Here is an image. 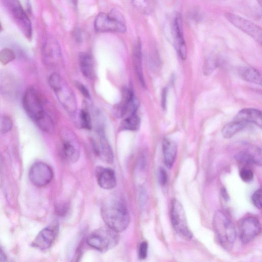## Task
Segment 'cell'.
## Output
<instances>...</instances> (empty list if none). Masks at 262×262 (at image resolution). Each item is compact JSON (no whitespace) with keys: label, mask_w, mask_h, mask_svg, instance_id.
<instances>
[{"label":"cell","mask_w":262,"mask_h":262,"mask_svg":"<svg viewBox=\"0 0 262 262\" xmlns=\"http://www.w3.org/2000/svg\"><path fill=\"white\" fill-rule=\"evenodd\" d=\"M80 124L82 128L91 129L92 128V118L90 113L86 110H81L79 114Z\"/></svg>","instance_id":"f1b7e54d"},{"label":"cell","mask_w":262,"mask_h":262,"mask_svg":"<svg viewBox=\"0 0 262 262\" xmlns=\"http://www.w3.org/2000/svg\"><path fill=\"white\" fill-rule=\"evenodd\" d=\"M23 105L28 116L40 129L49 134L54 132L53 120L46 111L39 94L34 89H29L25 92Z\"/></svg>","instance_id":"7a4b0ae2"},{"label":"cell","mask_w":262,"mask_h":262,"mask_svg":"<svg viewBox=\"0 0 262 262\" xmlns=\"http://www.w3.org/2000/svg\"><path fill=\"white\" fill-rule=\"evenodd\" d=\"M118 233L107 226L95 230L87 238L90 246L101 252L108 251L115 247L119 241Z\"/></svg>","instance_id":"5b68a950"},{"label":"cell","mask_w":262,"mask_h":262,"mask_svg":"<svg viewBox=\"0 0 262 262\" xmlns=\"http://www.w3.org/2000/svg\"><path fill=\"white\" fill-rule=\"evenodd\" d=\"M101 212L106 226L118 233L125 231L128 227L129 213L124 201L120 197L112 195L106 198Z\"/></svg>","instance_id":"6da1fadb"},{"label":"cell","mask_w":262,"mask_h":262,"mask_svg":"<svg viewBox=\"0 0 262 262\" xmlns=\"http://www.w3.org/2000/svg\"><path fill=\"white\" fill-rule=\"evenodd\" d=\"M239 74L242 78L248 82L259 85L261 84V75L254 68L242 67L239 70Z\"/></svg>","instance_id":"cb8c5ba5"},{"label":"cell","mask_w":262,"mask_h":262,"mask_svg":"<svg viewBox=\"0 0 262 262\" xmlns=\"http://www.w3.org/2000/svg\"><path fill=\"white\" fill-rule=\"evenodd\" d=\"M213 228L216 238L226 250H231L236 239L235 227L229 216L223 211L218 210L214 214Z\"/></svg>","instance_id":"3957f363"},{"label":"cell","mask_w":262,"mask_h":262,"mask_svg":"<svg viewBox=\"0 0 262 262\" xmlns=\"http://www.w3.org/2000/svg\"><path fill=\"white\" fill-rule=\"evenodd\" d=\"M139 107V101L136 98L133 90L129 87L123 92L122 100L116 109V115L122 117L128 113L129 115L136 113Z\"/></svg>","instance_id":"5bb4252c"},{"label":"cell","mask_w":262,"mask_h":262,"mask_svg":"<svg viewBox=\"0 0 262 262\" xmlns=\"http://www.w3.org/2000/svg\"><path fill=\"white\" fill-rule=\"evenodd\" d=\"M259 5L261 7V0H256Z\"/></svg>","instance_id":"7bdbcfd3"},{"label":"cell","mask_w":262,"mask_h":262,"mask_svg":"<svg viewBox=\"0 0 262 262\" xmlns=\"http://www.w3.org/2000/svg\"><path fill=\"white\" fill-rule=\"evenodd\" d=\"M61 136L64 159L70 163L76 162L80 155V146L76 135L70 129L64 128L62 129Z\"/></svg>","instance_id":"ba28073f"},{"label":"cell","mask_w":262,"mask_h":262,"mask_svg":"<svg viewBox=\"0 0 262 262\" xmlns=\"http://www.w3.org/2000/svg\"><path fill=\"white\" fill-rule=\"evenodd\" d=\"M99 143L93 142V147L96 154L104 162L112 164L114 161V155L112 148L105 136L104 128L98 129Z\"/></svg>","instance_id":"9a60e30c"},{"label":"cell","mask_w":262,"mask_h":262,"mask_svg":"<svg viewBox=\"0 0 262 262\" xmlns=\"http://www.w3.org/2000/svg\"><path fill=\"white\" fill-rule=\"evenodd\" d=\"M67 207L65 206H58L57 208V212L60 214H64L66 213Z\"/></svg>","instance_id":"ab89813d"},{"label":"cell","mask_w":262,"mask_h":262,"mask_svg":"<svg viewBox=\"0 0 262 262\" xmlns=\"http://www.w3.org/2000/svg\"><path fill=\"white\" fill-rule=\"evenodd\" d=\"M240 177L243 182L248 183L253 179V172L250 168L243 167L240 171Z\"/></svg>","instance_id":"4dcf8cb0"},{"label":"cell","mask_w":262,"mask_h":262,"mask_svg":"<svg viewBox=\"0 0 262 262\" xmlns=\"http://www.w3.org/2000/svg\"><path fill=\"white\" fill-rule=\"evenodd\" d=\"M75 85L76 86L78 90L80 92L82 95L87 99H91V96L90 93L86 87L81 82L76 81L75 82Z\"/></svg>","instance_id":"836d02e7"},{"label":"cell","mask_w":262,"mask_h":262,"mask_svg":"<svg viewBox=\"0 0 262 262\" xmlns=\"http://www.w3.org/2000/svg\"><path fill=\"white\" fill-rule=\"evenodd\" d=\"M95 28L99 32L124 33L126 30L123 16L116 9L108 14H99L95 21Z\"/></svg>","instance_id":"8992f818"},{"label":"cell","mask_w":262,"mask_h":262,"mask_svg":"<svg viewBox=\"0 0 262 262\" xmlns=\"http://www.w3.org/2000/svg\"><path fill=\"white\" fill-rule=\"evenodd\" d=\"M171 33L174 48L181 58L185 60L187 56V47L184 35L183 20L180 14L174 15L171 21Z\"/></svg>","instance_id":"7c38bea8"},{"label":"cell","mask_w":262,"mask_h":262,"mask_svg":"<svg viewBox=\"0 0 262 262\" xmlns=\"http://www.w3.org/2000/svg\"><path fill=\"white\" fill-rule=\"evenodd\" d=\"M261 232V225L257 217L249 216L242 220L239 226L240 238L245 244L254 240Z\"/></svg>","instance_id":"4fadbf2b"},{"label":"cell","mask_w":262,"mask_h":262,"mask_svg":"<svg viewBox=\"0 0 262 262\" xmlns=\"http://www.w3.org/2000/svg\"><path fill=\"white\" fill-rule=\"evenodd\" d=\"M225 17L234 26L252 37L259 45H261L262 31L260 27L234 14L226 13Z\"/></svg>","instance_id":"8fae6325"},{"label":"cell","mask_w":262,"mask_h":262,"mask_svg":"<svg viewBox=\"0 0 262 262\" xmlns=\"http://www.w3.org/2000/svg\"><path fill=\"white\" fill-rule=\"evenodd\" d=\"M158 180L161 186H165L167 182V174L166 170L160 167L158 170Z\"/></svg>","instance_id":"e575fe53"},{"label":"cell","mask_w":262,"mask_h":262,"mask_svg":"<svg viewBox=\"0 0 262 262\" xmlns=\"http://www.w3.org/2000/svg\"><path fill=\"white\" fill-rule=\"evenodd\" d=\"M49 84L59 102L70 114L77 110V102L73 90L68 83L57 73H53L49 78Z\"/></svg>","instance_id":"277c9868"},{"label":"cell","mask_w":262,"mask_h":262,"mask_svg":"<svg viewBox=\"0 0 262 262\" xmlns=\"http://www.w3.org/2000/svg\"><path fill=\"white\" fill-rule=\"evenodd\" d=\"M170 217L173 228L177 233L184 239L191 240L193 235L189 228L185 209L177 199L171 201Z\"/></svg>","instance_id":"52a82bcc"},{"label":"cell","mask_w":262,"mask_h":262,"mask_svg":"<svg viewBox=\"0 0 262 262\" xmlns=\"http://www.w3.org/2000/svg\"><path fill=\"white\" fill-rule=\"evenodd\" d=\"M247 123L235 120L227 124L222 129L223 136L225 139H231L244 129Z\"/></svg>","instance_id":"d4e9b609"},{"label":"cell","mask_w":262,"mask_h":262,"mask_svg":"<svg viewBox=\"0 0 262 262\" xmlns=\"http://www.w3.org/2000/svg\"><path fill=\"white\" fill-rule=\"evenodd\" d=\"M236 159L240 162L248 164L261 165V151L256 149L254 151H242L236 156Z\"/></svg>","instance_id":"603a6c76"},{"label":"cell","mask_w":262,"mask_h":262,"mask_svg":"<svg viewBox=\"0 0 262 262\" xmlns=\"http://www.w3.org/2000/svg\"><path fill=\"white\" fill-rule=\"evenodd\" d=\"M13 127V121L9 116H4L0 121V130L3 134H7L12 130Z\"/></svg>","instance_id":"f546056e"},{"label":"cell","mask_w":262,"mask_h":262,"mask_svg":"<svg viewBox=\"0 0 262 262\" xmlns=\"http://www.w3.org/2000/svg\"><path fill=\"white\" fill-rule=\"evenodd\" d=\"M221 194L223 197L224 198V199L228 201L230 199V196L229 195L228 192L227 190V189L225 188H222L221 190Z\"/></svg>","instance_id":"f35d334b"},{"label":"cell","mask_w":262,"mask_h":262,"mask_svg":"<svg viewBox=\"0 0 262 262\" xmlns=\"http://www.w3.org/2000/svg\"><path fill=\"white\" fill-rule=\"evenodd\" d=\"M42 52L43 60L47 64H57L62 59V52L59 43L53 38H50L46 41Z\"/></svg>","instance_id":"2e32d148"},{"label":"cell","mask_w":262,"mask_h":262,"mask_svg":"<svg viewBox=\"0 0 262 262\" xmlns=\"http://www.w3.org/2000/svg\"><path fill=\"white\" fill-rule=\"evenodd\" d=\"M7 256L3 249L0 247V261H7Z\"/></svg>","instance_id":"60d3db41"},{"label":"cell","mask_w":262,"mask_h":262,"mask_svg":"<svg viewBox=\"0 0 262 262\" xmlns=\"http://www.w3.org/2000/svg\"><path fill=\"white\" fill-rule=\"evenodd\" d=\"M68 1L74 6L77 5V0H68Z\"/></svg>","instance_id":"b9f144b4"},{"label":"cell","mask_w":262,"mask_h":262,"mask_svg":"<svg viewBox=\"0 0 262 262\" xmlns=\"http://www.w3.org/2000/svg\"><path fill=\"white\" fill-rule=\"evenodd\" d=\"M234 120L244 122L247 124L252 123L260 128L262 126L261 113L256 109H244L237 114Z\"/></svg>","instance_id":"d6986e66"},{"label":"cell","mask_w":262,"mask_h":262,"mask_svg":"<svg viewBox=\"0 0 262 262\" xmlns=\"http://www.w3.org/2000/svg\"><path fill=\"white\" fill-rule=\"evenodd\" d=\"M162 151L165 164L170 168L176 161L178 153V146L172 140L164 138L162 142Z\"/></svg>","instance_id":"ffe728a7"},{"label":"cell","mask_w":262,"mask_h":262,"mask_svg":"<svg viewBox=\"0 0 262 262\" xmlns=\"http://www.w3.org/2000/svg\"><path fill=\"white\" fill-rule=\"evenodd\" d=\"M134 7L141 13L150 14L154 9L155 0H130Z\"/></svg>","instance_id":"4316f807"},{"label":"cell","mask_w":262,"mask_h":262,"mask_svg":"<svg viewBox=\"0 0 262 262\" xmlns=\"http://www.w3.org/2000/svg\"><path fill=\"white\" fill-rule=\"evenodd\" d=\"M2 28V24H1V23H0V31H1Z\"/></svg>","instance_id":"ee69618b"},{"label":"cell","mask_w":262,"mask_h":262,"mask_svg":"<svg viewBox=\"0 0 262 262\" xmlns=\"http://www.w3.org/2000/svg\"><path fill=\"white\" fill-rule=\"evenodd\" d=\"M96 177L99 185L105 190H112L116 185L115 173L113 170L103 166L96 167Z\"/></svg>","instance_id":"e0dca14e"},{"label":"cell","mask_w":262,"mask_h":262,"mask_svg":"<svg viewBox=\"0 0 262 262\" xmlns=\"http://www.w3.org/2000/svg\"><path fill=\"white\" fill-rule=\"evenodd\" d=\"M253 205L258 209L261 208V190L259 189L252 195L251 197Z\"/></svg>","instance_id":"d6a6232c"},{"label":"cell","mask_w":262,"mask_h":262,"mask_svg":"<svg viewBox=\"0 0 262 262\" xmlns=\"http://www.w3.org/2000/svg\"><path fill=\"white\" fill-rule=\"evenodd\" d=\"M148 251V244L147 242H143L140 245L139 249V257L142 259L147 258Z\"/></svg>","instance_id":"d590c367"},{"label":"cell","mask_w":262,"mask_h":262,"mask_svg":"<svg viewBox=\"0 0 262 262\" xmlns=\"http://www.w3.org/2000/svg\"><path fill=\"white\" fill-rule=\"evenodd\" d=\"M133 60L135 70L139 80L143 87L145 86L142 66V43L139 39L135 46L133 52Z\"/></svg>","instance_id":"44dd1931"},{"label":"cell","mask_w":262,"mask_h":262,"mask_svg":"<svg viewBox=\"0 0 262 262\" xmlns=\"http://www.w3.org/2000/svg\"><path fill=\"white\" fill-rule=\"evenodd\" d=\"M79 62L83 75L86 78L92 79L94 76V62L92 56L83 53L79 55Z\"/></svg>","instance_id":"7402d4cb"},{"label":"cell","mask_w":262,"mask_h":262,"mask_svg":"<svg viewBox=\"0 0 262 262\" xmlns=\"http://www.w3.org/2000/svg\"><path fill=\"white\" fill-rule=\"evenodd\" d=\"M217 64L216 60L214 59L211 58L207 60L204 64V74L206 75H209L216 68Z\"/></svg>","instance_id":"1f68e13d"},{"label":"cell","mask_w":262,"mask_h":262,"mask_svg":"<svg viewBox=\"0 0 262 262\" xmlns=\"http://www.w3.org/2000/svg\"><path fill=\"white\" fill-rule=\"evenodd\" d=\"M53 171L47 163L38 162L33 164L29 171V178L33 185L43 187L49 185L53 180Z\"/></svg>","instance_id":"30bf717a"},{"label":"cell","mask_w":262,"mask_h":262,"mask_svg":"<svg viewBox=\"0 0 262 262\" xmlns=\"http://www.w3.org/2000/svg\"><path fill=\"white\" fill-rule=\"evenodd\" d=\"M74 38L77 42H80L82 40V34L79 28L75 29L74 32Z\"/></svg>","instance_id":"74e56055"},{"label":"cell","mask_w":262,"mask_h":262,"mask_svg":"<svg viewBox=\"0 0 262 262\" xmlns=\"http://www.w3.org/2000/svg\"><path fill=\"white\" fill-rule=\"evenodd\" d=\"M16 58L15 52L9 48H6L0 51V63L6 65L14 61Z\"/></svg>","instance_id":"83f0119b"},{"label":"cell","mask_w":262,"mask_h":262,"mask_svg":"<svg viewBox=\"0 0 262 262\" xmlns=\"http://www.w3.org/2000/svg\"><path fill=\"white\" fill-rule=\"evenodd\" d=\"M7 5L17 24L28 38L32 36V27L25 10L19 0H6Z\"/></svg>","instance_id":"9c48e42d"},{"label":"cell","mask_w":262,"mask_h":262,"mask_svg":"<svg viewBox=\"0 0 262 262\" xmlns=\"http://www.w3.org/2000/svg\"><path fill=\"white\" fill-rule=\"evenodd\" d=\"M56 230L48 227L41 230L32 243V245L40 250L49 249L54 243L56 236Z\"/></svg>","instance_id":"ac0fdd59"},{"label":"cell","mask_w":262,"mask_h":262,"mask_svg":"<svg viewBox=\"0 0 262 262\" xmlns=\"http://www.w3.org/2000/svg\"><path fill=\"white\" fill-rule=\"evenodd\" d=\"M167 94V89L166 88H165L163 90V92L162 93V99H161V104H162V108L163 109H165L166 108Z\"/></svg>","instance_id":"8d00e7d4"},{"label":"cell","mask_w":262,"mask_h":262,"mask_svg":"<svg viewBox=\"0 0 262 262\" xmlns=\"http://www.w3.org/2000/svg\"><path fill=\"white\" fill-rule=\"evenodd\" d=\"M140 125V118L136 113L129 114L121 122L120 127L121 130L135 131L139 129Z\"/></svg>","instance_id":"484cf974"}]
</instances>
